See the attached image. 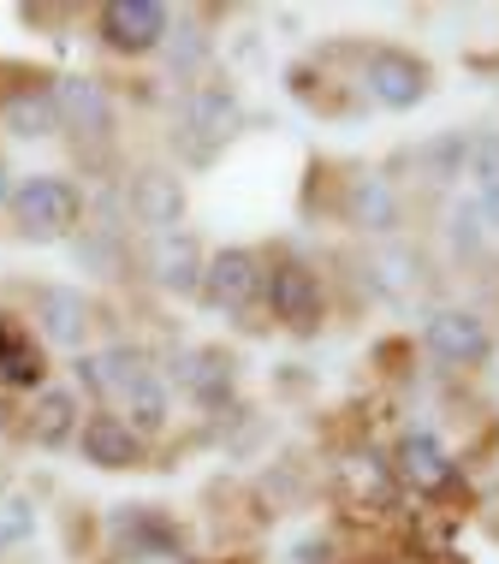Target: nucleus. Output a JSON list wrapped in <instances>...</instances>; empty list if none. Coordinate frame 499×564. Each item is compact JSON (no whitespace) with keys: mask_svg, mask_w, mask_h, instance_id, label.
<instances>
[{"mask_svg":"<svg viewBox=\"0 0 499 564\" xmlns=\"http://www.w3.org/2000/svg\"><path fill=\"white\" fill-rule=\"evenodd\" d=\"M59 126L72 137V155L84 166H113V137H119V101L96 72H66L54 78Z\"/></svg>","mask_w":499,"mask_h":564,"instance_id":"obj_1","label":"nucleus"},{"mask_svg":"<svg viewBox=\"0 0 499 564\" xmlns=\"http://www.w3.org/2000/svg\"><path fill=\"white\" fill-rule=\"evenodd\" d=\"M7 215L19 226V238L59 243V238H78V226L89 220V196H84V185H72V178H59V173H30L12 185Z\"/></svg>","mask_w":499,"mask_h":564,"instance_id":"obj_2","label":"nucleus"},{"mask_svg":"<svg viewBox=\"0 0 499 564\" xmlns=\"http://www.w3.org/2000/svg\"><path fill=\"white\" fill-rule=\"evenodd\" d=\"M429 84H434L429 59L411 48H387L381 42V48L362 54V96L387 113H411L416 101H429Z\"/></svg>","mask_w":499,"mask_h":564,"instance_id":"obj_3","label":"nucleus"},{"mask_svg":"<svg viewBox=\"0 0 499 564\" xmlns=\"http://www.w3.org/2000/svg\"><path fill=\"white\" fill-rule=\"evenodd\" d=\"M96 42L119 59H143L155 54L166 42V24H173V12L161 7V0H101L96 12Z\"/></svg>","mask_w":499,"mask_h":564,"instance_id":"obj_4","label":"nucleus"},{"mask_svg":"<svg viewBox=\"0 0 499 564\" xmlns=\"http://www.w3.org/2000/svg\"><path fill=\"white\" fill-rule=\"evenodd\" d=\"M30 327H36L42 345L54 350H78L89 345V327H96V303H89L78 285H30Z\"/></svg>","mask_w":499,"mask_h":564,"instance_id":"obj_5","label":"nucleus"},{"mask_svg":"<svg viewBox=\"0 0 499 564\" xmlns=\"http://www.w3.org/2000/svg\"><path fill=\"white\" fill-rule=\"evenodd\" d=\"M48 375H54L48 345L36 339V327H30L19 310L0 303V392H7V399H30V392L48 387Z\"/></svg>","mask_w":499,"mask_h":564,"instance_id":"obj_6","label":"nucleus"},{"mask_svg":"<svg viewBox=\"0 0 499 564\" xmlns=\"http://www.w3.org/2000/svg\"><path fill=\"white\" fill-rule=\"evenodd\" d=\"M238 126H245V101H238L232 84H196L185 96V113H178V137L196 149V161L215 155Z\"/></svg>","mask_w":499,"mask_h":564,"instance_id":"obj_7","label":"nucleus"},{"mask_svg":"<svg viewBox=\"0 0 499 564\" xmlns=\"http://www.w3.org/2000/svg\"><path fill=\"white\" fill-rule=\"evenodd\" d=\"M262 297H268V310H274V322H280V327H292V333H310V327H322V315H327L322 273H315L310 262H297V256H285V262H274V268H268V285H262Z\"/></svg>","mask_w":499,"mask_h":564,"instance_id":"obj_8","label":"nucleus"},{"mask_svg":"<svg viewBox=\"0 0 499 564\" xmlns=\"http://www.w3.org/2000/svg\"><path fill=\"white\" fill-rule=\"evenodd\" d=\"M0 131L19 137V143H48L59 137V101H54V72H24L19 84L0 96Z\"/></svg>","mask_w":499,"mask_h":564,"instance_id":"obj_9","label":"nucleus"},{"mask_svg":"<svg viewBox=\"0 0 499 564\" xmlns=\"http://www.w3.org/2000/svg\"><path fill=\"white\" fill-rule=\"evenodd\" d=\"M262 285H268V262L256 250H245V243H226V250H215L208 268H203V297L215 303V310H226V315L256 310Z\"/></svg>","mask_w":499,"mask_h":564,"instance_id":"obj_10","label":"nucleus"},{"mask_svg":"<svg viewBox=\"0 0 499 564\" xmlns=\"http://www.w3.org/2000/svg\"><path fill=\"white\" fill-rule=\"evenodd\" d=\"M78 429H84V399H78V387H59V380H48L42 392H30L24 410H19V440H30V446H42V452L72 446Z\"/></svg>","mask_w":499,"mask_h":564,"instance_id":"obj_11","label":"nucleus"},{"mask_svg":"<svg viewBox=\"0 0 499 564\" xmlns=\"http://www.w3.org/2000/svg\"><path fill=\"white\" fill-rule=\"evenodd\" d=\"M126 203H131V220L149 226V232H178L185 226V178L173 173V166H161V161H149L131 173V185H126Z\"/></svg>","mask_w":499,"mask_h":564,"instance_id":"obj_12","label":"nucleus"},{"mask_svg":"<svg viewBox=\"0 0 499 564\" xmlns=\"http://www.w3.org/2000/svg\"><path fill=\"white\" fill-rule=\"evenodd\" d=\"M422 345L446 362V369H481L493 357V327L476 310H434L422 327Z\"/></svg>","mask_w":499,"mask_h":564,"instance_id":"obj_13","label":"nucleus"},{"mask_svg":"<svg viewBox=\"0 0 499 564\" xmlns=\"http://www.w3.org/2000/svg\"><path fill=\"white\" fill-rule=\"evenodd\" d=\"M78 452L89 469H143L149 464V440H138L113 410H84Z\"/></svg>","mask_w":499,"mask_h":564,"instance_id":"obj_14","label":"nucleus"},{"mask_svg":"<svg viewBox=\"0 0 499 564\" xmlns=\"http://www.w3.org/2000/svg\"><path fill=\"white\" fill-rule=\"evenodd\" d=\"M203 268H208V256L185 226H178V232H161L155 250H149V273H155V285L173 297H203Z\"/></svg>","mask_w":499,"mask_h":564,"instance_id":"obj_15","label":"nucleus"},{"mask_svg":"<svg viewBox=\"0 0 499 564\" xmlns=\"http://www.w3.org/2000/svg\"><path fill=\"white\" fill-rule=\"evenodd\" d=\"M345 220L357 232H392L404 220V196L387 173H351L345 178Z\"/></svg>","mask_w":499,"mask_h":564,"instance_id":"obj_16","label":"nucleus"},{"mask_svg":"<svg viewBox=\"0 0 499 564\" xmlns=\"http://www.w3.org/2000/svg\"><path fill=\"white\" fill-rule=\"evenodd\" d=\"M173 380H178V392H191L203 410H220L232 399V357L215 345H191L173 357Z\"/></svg>","mask_w":499,"mask_h":564,"instance_id":"obj_17","label":"nucleus"},{"mask_svg":"<svg viewBox=\"0 0 499 564\" xmlns=\"http://www.w3.org/2000/svg\"><path fill=\"white\" fill-rule=\"evenodd\" d=\"M392 476H399L404 487H416V494H446L452 476H458V464L441 452V440L429 434H404L399 452H392Z\"/></svg>","mask_w":499,"mask_h":564,"instance_id":"obj_18","label":"nucleus"},{"mask_svg":"<svg viewBox=\"0 0 499 564\" xmlns=\"http://www.w3.org/2000/svg\"><path fill=\"white\" fill-rule=\"evenodd\" d=\"M119 422H126L138 440H155V434H166V422H173V392H166V380H161V369L155 375H143V380H131L126 392L108 404Z\"/></svg>","mask_w":499,"mask_h":564,"instance_id":"obj_19","label":"nucleus"},{"mask_svg":"<svg viewBox=\"0 0 499 564\" xmlns=\"http://www.w3.org/2000/svg\"><path fill=\"white\" fill-rule=\"evenodd\" d=\"M339 476H345V494L362 499V506H392V494H399V476H392V464H387V457H375V452L345 457Z\"/></svg>","mask_w":499,"mask_h":564,"instance_id":"obj_20","label":"nucleus"},{"mask_svg":"<svg viewBox=\"0 0 499 564\" xmlns=\"http://www.w3.org/2000/svg\"><path fill=\"white\" fill-rule=\"evenodd\" d=\"M161 48H166V59H173L178 78H191V72L208 59V36L191 24V12H173V24H166V42H161Z\"/></svg>","mask_w":499,"mask_h":564,"instance_id":"obj_21","label":"nucleus"},{"mask_svg":"<svg viewBox=\"0 0 499 564\" xmlns=\"http://www.w3.org/2000/svg\"><path fill=\"white\" fill-rule=\"evenodd\" d=\"M416 166L441 185V178H458L470 166V137H434L429 149H416Z\"/></svg>","mask_w":499,"mask_h":564,"instance_id":"obj_22","label":"nucleus"},{"mask_svg":"<svg viewBox=\"0 0 499 564\" xmlns=\"http://www.w3.org/2000/svg\"><path fill=\"white\" fill-rule=\"evenodd\" d=\"M36 535V506H24V499H12V506H0V558L30 546Z\"/></svg>","mask_w":499,"mask_h":564,"instance_id":"obj_23","label":"nucleus"},{"mask_svg":"<svg viewBox=\"0 0 499 564\" xmlns=\"http://www.w3.org/2000/svg\"><path fill=\"white\" fill-rule=\"evenodd\" d=\"M470 173L481 178V185H499V131H488V137L470 143Z\"/></svg>","mask_w":499,"mask_h":564,"instance_id":"obj_24","label":"nucleus"},{"mask_svg":"<svg viewBox=\"0 0 499 564\" xmlns=\"http://www.w3.org/2000/svg\"><path fill=\"white\" fill-rule=\"evenodd\" d=\"M476 208H458V215H452V243H458V250H476L481 243V232H476Z\"/></svg>","mask_w":499,"mask_h":564,"instance_id":"obj_25","label":"nucleus"},{"mask_svg":"<svg viewBox=\"0 0 499 564\" xmlns=\"http://www.w3.org/2000/svg\"><path fill=\"white\" fill-rule=\"evenodd\" d=\"M476 220H488L493 232H499V185H481V196H476Z\"/></svg>","mask_w":499,"mask_h":564,"instance_id":"obj_26","label":"nucleus"},{"mask_svg":"<svg viewBox=\"0 0 499 564\" xmlns=\"http://www.w3.org/2000/svg\"><path fill=\"white\" fill-rule=\"evenodd\" d=\"M19 410H24V399H7V392H0V434H19Z\"/></svg>","mask_w":499,"mask_h":564,"instance_id":"obj_27","label":"nucleus"},{"mask_svg":"<svg viewBox=\"0 0 499 564\" xmlns=\"http://www.w3.org/2000/svg\"><path fill=\"white\" fill-rule=\"evenodd\" d=\"M12 185H19V178H12L7 166H0V203H12Z\"/></svg>","mask_w":499,"mask_h":564,"instance_id":"obj_28","label":"nucleus"}]
</instances>
